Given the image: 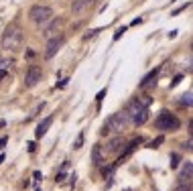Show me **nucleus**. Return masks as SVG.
Wrapping results in <instances>:
<instances>
[{
  "label": "nucleus",
  "instance_id": "nucleus-1",
  "mask_svg": "<svg viewBox=\"0 0 193 191\" xmlns=\"http://www.w3.org/2000/svg\"><path fill=\"white\" fill-rule=\"evenodd\" d=\"M20 43H23V33L16 25H10L6 27L4 35H2V47L8 51H16L20 49Z\"/></svg>",
  "mask_w": 193,
  "mask_h": 191
},
{
  "label": "nucleus",
  "instance_id": "nucleus-2",
  "mask_svg": "<svg viewBox=\"0 0 193 191\" xmlns=\"http://www.w3.org/2000/svg\"><path fill=\"white\" fill-rule=\"evenodd\" d=\"M128 122H130V116L126 112L112 114L106 120V124H104V134L106 132H120V130H124V128L128 126Z\"/></svg>",
  "mask_w": 193,
  "mask_h": 191
},
{
  "label": "nucleus",
  "instance_id": "nucleus-3",
  "mask_svg": "<svg viewBox=\"0 0 193 191\" xmlns=\"http://www.w3.org/2000/svg\"><path fill=\"white\" fill-rule=\"evenodd\" d=\"M154 126L159 128V130H177V128L181 126V122H179V118L175 116V114L163 110V112L157 116V120H154Z\"/></svg>",
  "mask_w": 193,
  "mask_h": 191
},
{
  "label": "nucleus",
  "instance_id": "nucleus-4",
  "mask_svg": "<svg viewBox=\"0 0 193 191\" xmlns=\"http://www.w3.org/2000/svg\"><path fill=\"white\" fill-rule=\"evenodd\" d=\"M29 16H31L33 23H37V25H47L49 20L53 19V10L49 8V6L37 4V6H33V8L29 10Z\"/></svg>",
  "mask_w": 193,
  "mask_h": 191
},
{
  "label": "nucleus",
  "instance_id": "nucleus-5",
  "mask_svg": "<svg viewBox=\"0 0 193 191\" xmlns=\"http://www.w3.org/2000/svg\"><path fill=\"white\" fill-rule=\"evenodd\" d=\"M37 81H41V67L31 65V67L27 69V73H24V85H27V88H33Z\"/></svg>",
  "mask_w": 193,
  "mask_h": 191
},
{
  "label": "nucleus",
  "instance_id": "nucleus-6",
  "mask_svg": "<svg viewBox=\"0 0 193 191\" xmlns=\"http://www.w3.org/2000/svg\"><path fill=\"white\" fill-rule=\"evenodd\" d=\"M63 43H65V37H63V35H59V37H51V41H49V45H47V51H45V57L51 59L63 47Z\"/></svg>",
  "mask_w": 193,
  "mask_h": 191
},
{
  "label": "nucleus",
  "instance_id": "nucleus-7",
  "mask_svg": "<svg viewBox=\"0 0 193 191\" xmlns=\"http://www.w3.org/2000/svg\"><path fill=\"white\" fill-rule=\"evenodd\" d=\"M94 0H73V4H71V12L73 15H82L86 8H90L92 6Z\"/></svg>",
  "mask_w": 193,
  "mask_h": 191
},
{
  "label": "nucleus",
  "instance_id": "nucleus-8",
  "mask_svg": "<svg viewBox=\"0 0 193 191\" xmlns=\"http://www.w3.org/2000/svg\"><path fill=\"white\" fill-rule=\"evenodd\" d=\"M191 169H193V163L187 161L179 173V183H191Z\"/></svg>",
  "mask_w": 193,
  "mask_h": 191
},
{
  "label": "nucleus",
  "instance_id": "nucleus-9",
  "mask_svg": "<svg viewBox=\"0 0 193 191\" xmlns=\"http://www.w3.org/2000/svg\"><path fill=\"white\" fill-rule=\"evenodd\" d=\"M51 124H53V116H47V118H45V120H43V122H41V124H39V126H37V132H35V136H37V138L45 136Z\"/></svg>",
  "mask_w": 193,
  "mask_h": 191
},
{
  "label": "nucleus",
  "instance_id": "nucleus-10",
  "mask_svg": "<svg viewBox=\"0 0 193 191\" xmlns=\"http://www.w3.org/2000/svg\"><path fill=\"white\" fill-rule=\"evenodd\" d=\"M92 163L94 165H102V163H104V155H102L100 144H96V147L92 148Z\"/></svg>",
  "mask_w": 193,
  "mask_h": 191
},
{
  "label": "nucleus",
  "instance_id": "nucleus-11",
  "mask_svg": "<svg viewBox=\"0 0 193 191\" xmlns=\"http://www.w3.org/2000/svg\"><path fill=\"white\" fill-rule=\"evenodd\" d=\"M159 71H161V69L157 67V69H153V71H150V73H146L145 77H142V81H140V88H146V85H149V83H153V79L157 77V75H159Z\"/></svg>",
  "mask_w": 193,
  "mask_h": 191
},
{
  "label": "nucleus",
  "instance_id": "nucleus-12",
  "mask_svg": "<svg viewBox=\"0 0 193 191\" xmlns=\"http://www.w3.org/2000/svg\"><path fill=\"white\" fill-rule=\"evenodd\" d=\"M108 147H110V148H108L110 152H118V151H120V147H122V136H116V138H112Z\"/></svg>",
  "mask_w": 193,
  "mask_h": 191
},
{
  "label": "nucleus",
  "instance_id": "nucleus-13",
  "mask_svg": "<svg viewBox=\"0 0 193 191\" xmlns=\"http://www.w3.org/2000/svg\"><path fill=\"white\" fill-rule=\"evenodd\" d=\"M67 167H69V161H65V163H63V167H61V171L57 173V177H55V181H57V183L65 181V177H67Z\"/></svg>",
  "mask_w": 193,
  "mask_h": 191
},
{
  "label": "nucleus",
  "instance_id": "nucleus-14",
  "mask_svg": "<svg viewBox=\"0 0 193 191\" xmlns=\"http://www.w3.org/2000/svg\"><path fill=\"white\" fill-rule=\"evenodd\" d=\"M59 23H61V20H51V25H49L47 27V29H45V37H53V35H55V31H57V25H59Z\"/></svg>",
  "mask_w": 193,
  "mask_h": 191
},
{
  "label": "nucleus",
  "instance_id": "nucleus-15",
  "mask_svg": "<svg viewBox=\"0 0 193 191\" xmlns=\"http://www.w3.org/2000/svg\"><path fill=\"white\" fill-rule=\"evenodd\" d=\"M83 140H86V134L79 132V134H77V138H75V142H73V148H75V151H79V148L83 147Z\"/></svg>",
  "mask_w": 193,
  "mask_h": 191
},
{
  "label": "nucleus",
  "instance_id": "nucleus-16",
  "mask_svg": "<svg viewBox=\"0 0 193 191\" xmlns=\"http://www.w3.org/2000/svg\"><path fill=\"white\" fill-rule=\"evenodd\" d=\"M163 140H165V136H159V138H154V140H153V142L149 144V148H157V147L161 144V142H163Z\"/></svg>",
  "mask_w": 193,
  "mask_h": 191
},
{
  "label": "nucleus",
  "instance_id": "nucleus-17",
  "mask_svg": "<svg viewBox=\"0 0 193 191\" xmlns=\"http://www.w3.org/2000/svg\"><path fill=\"white\" fill-rule=\"evenodd\" d=\"M179 167V155H171V169Z\"/></svg>",
  "mask_w": 193,
  "mask_h": 191
},
{
  "label": "nucleus",
  "instance_id": "nucleus-18",
  "mask_svg": "<svg viewBox=\"0 0 193 191\" xmlns=\"http://www.w3.org/2000/svg\"><path fill=\"white\" fill-rule=\"evenodd\" d=\"M181 104H185V106H191V92H187L183 96V100H181Z\"/></svg>",
  "mask_w": 193,
  "mask_h": 191
},
{
  "label": "nucleus",
  "instance_id": "nucleus-19",
  "mask_svg": "<svg viewBox=\"0 0 193 191\" xmlns=\"http://www.w3.org/2000/svg\"><path fill=\"white\" fill-rule=\"evenodd\" d=\"M106 93H108V89H106V88H104V89H100V92H98V96H96V102H102Z\"/></svg>",
  "mask_w": 193,
  "mask_h": 191
},
{
  "label": "nucleus",
  "instance_id": "nucleus-20",
  "mask_svg": "<svg viewBox=\"0 0 193 191\" xmlns=\"http://www.w3.org/2000/svg\"><path fill=\"white\" fill-rule=\"evenodd\" d=\"M124 33H126V27H122V29H118V31L114 33V41H118V39H120V37H122Z\"/></svg>",
  "mask_w": 193,
  "mask_h": 191
},
{
  "label": "nucleus",
  "instance_id": "nucleus-21",
  "mask_svg": "<svg viewBox=\"0 0 193 191\" xmlns=\"http://www.w3.org/2000/svg\"><path fill=\"white\" fill-rule=\"evenodd\" d=\"M177 191H191V183H181L177 187Z\"/></svg>",
  "mask_w": 193,
  "mask_h": 191
},
{
  "label": "nucleus",
  "instance_id": "nucleus-22",
  "mask_svg": "<svg viewBox=\"0 0 193 191\" xmlns=\"http://www.w3.org/2000/svg\"><path fill=\"white\" fill-rule=\"evenodd\" d=\"M33 177L37 179V181H41V179H43V173H41V171H35V173H33Z\"/></svg>",
  "mask_w": 193,
  "mask_h": 191
},
{
  "label": "nucleus",
  "instance_id": "nucleus-23",
  "mask_svg": "<svg viewBox=\"0 0 193 191\" xmlns=\"http://www.w3.org/2000/svg\"><path fill=\"white\" fill-rule=\"evenodd\" d=\"M181 79H183V77H181V75H177V77H175L173 81H171V88H175V85H177V83L181 81Z\"/></svg>",
  "mask_w": 193,
  "mask_h": 191
},
{
  "label": "nucleus",
  "instance_id": "nucleus-24",
  "mask_svg": "<svg viewBox=\"0 0 193 191\" xmlns=\"http://www.w3.org/2000/svg\"><path fill=\"white\" fill-rule=\"evenodd\" d=\"M6 142H8V138H6V136H2V138H0V148H4V144H6Z\"/></svg>",
  "mask_w": 193,
  "mask_h": 191
},
{
  "label": "nucleus",
  "instance_id": "nucleus-25",
  "mask_svg": "<svg viewBox=\"0 0 193 191\" xmlns=\"http://www.w3.org/2000/svg\"><path fill=\"white\" fill-rule=\"evenodd\" d=\"M67 81H69V79H63V81H59L57 88H65V85H67Z\"/></svg>",
  "mask_w": 193,
  "mask_h": 191
},
{
  "label": "nucleus",
  "instance_id": "nucleus-26",
  "mask_svg": "<svg viewBox=\"0 0 193 191\" xmlns=\"http://www.w3.org/2000/svg\"><path fill=\"white\" fill-rule=\"evenodd\" d=\"M27 147H29V152H35V142H29Z\"/></svg>",
  "mask_w": 193,
  "mask_h": 191
},
{
  "label": "nucleus",
  "instance_id": "nucleus-27",
  "mask_svg": "<svg viewBox=\"0 0 193 191\" xmlns=\"http://www.w3.org/2000/svg\"><path fill=\"white\" fill-rule=\"evenodd\" d=\"M6 77V69H0V79H4Z\"/></svg>",
  "mask_w": 193,
  "mask_h": 191
},
{
  "label": "nucleus",
  "instance_id": "nucleus-28",
  "mask_svg": "<svg viewBox=\"0 0 193 191\" xmlns=\"http://www.w3.org/2000/svg\"><path fill=\"white\" fill-rule=\"evenodd\" d=\"M2 163H4V155H0V165H2Z\"/></svg>",
  "mask_w": 193,
  "mask_h": 191
}]
</instances>
